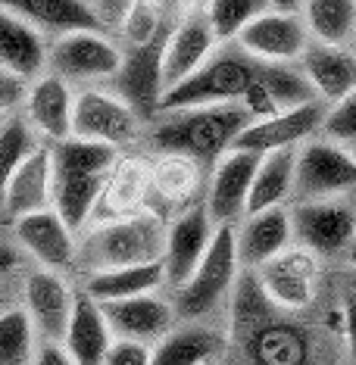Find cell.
<instances>
[{"mask_svg": "<svg viewBox=\"0 0 356 365\" xmlns=\"http://www.w3.org/2000/svg\"><path fill=\"white\" fill-rule=\"evenodd\" d=\"M203 165L188 156L163 153V160L151 165V194H156L166 206H178L181 212L191 210V200L200 190Z\"/></svg>", "mask_w": 356, "mask_h": 365, "instance_id": "1f68e13d", "label": "cell"}, {"mask_svg": "<svg viewBox=\"0 0 356 365\" xmlns=\"http://www.w3.org/2000/svg\"><path fill=\"white\" fill-rule=\"evenodd\" d=\"M26 115L35 135L47 138L51 144L72 138V115H76V91L69 81L44 72L41 78L29 81Z\"/></svg>", "mask_w": 356, "mask_h": 365, "instance_id": "d6986e66", "label": "cell"}, {"mask_svg": "<svg viewBox=\"0 0 356 365\" xmlns=\"http://www.w3.org/2000/svg\"><path fill=\"white\" fill-rule=\"evenodd\" d=\"M250 113L241 103L197 106V110L160 113L151 128V144L160 153H176L206 165H216L225 156L241 131L250 125Z\"/></svg>", "mask_w": 356, "mask_h": 365, "instance_id": "6da1fadb", "label": "cell"}, {"mask_svg": "<svg viewBox=\"0 0 356 365\" xmlns=\"http://www.w3.org/2000/svg\"><path fill=\"white\" fill-rule=\"evenodd\" d=\"M300 16L316 44L356 47V0H303Z\"/></svg>", "mask_w": 356, "mask_h": 365, "instance_id": "f1b7e54d", "label": "cell"}, {"mask_svg": "<svg viewBox=\"0 0 356 365\" xmlns=\"http://www.w3.org/2000/svg\"><path fill=\"white\" fill-rule=\"evenodd\" d=\"M35 337L29 312L22 306H6L0 312V365H31L38 353Z\"/></svg>", "mask_w": 356, "mask_h": 365, "instance_id": "d590c367", "label": "cell"}, {"mask_svg": "<svg viewBox=\"0 0 356 365\" xmlns=\"http://www.w3.org/2000/svg\"><path fill=\"white\" fill-rule=\"evenodd\" d=\"M31 365H72V359L66 356V350L60 344H41Z\"/></svg>", "mask_w": 356, "mask_h": 365, "instance_id": "f6af8a7d", "label": "cell"}, {"mask_svg": "<svg viewBox=\"0 0 356 365\" xmlns=\"http://www.w3.org/2000/svg\"><path fill=\"white\" fill-rule=\"evenodd\" d=\"M22 297L31 325H35L41 344H63L66 331L72 325V312H76L78 290H72L56 272H31L22 284Z\"/></svg>", "mask_w": 356, "mask_h": 365, "instance_id": "9a60e30c", "label": "cell"}, {"mask_svg": "<svg viewBox=\"0 0 356 365\" xmlns=\"http://www.w3.org/2000/svg\"><path fill=\"white\" fill-rule=\"evenodd\" d=\"M238 272H241V259H238V237H235V225H222L213 235V244L206 250L203 262L197 265V272L185 281L172 306H176L178 322H200L210 312H216V306L228 297V290L235 287Z\"/></svg>", "mask_w": 356, "mask_h": 365, "instance_id": "277c9868", "label": "cell"}, {"mask_svg": "<svg viewBox=\"0 0 356 365\" xmlns=\"http://www.w3.org/2000/svg\"><path fill=\"white\" fill-rule=\"evenodd\" d=\"M256 85L269 94V101L275 103L278 113L322 103L310 78L303 76L300 63H256Z\"/></svg>", "mask_w": 356, "mask_h": 365, "instance_id": "836d02e7", "label": "cell"}, {"mask_svg": "<svg viewBox=\"0 0 356 365\" xmlns=\"http://www.w3.org/2000/svg\"><path fill=\"white\" fill-rule=\"evenodd\" d=\"M235 44L256 63H300L312 38L300 13L266 10L241 31Z\"/></svg>", "mask_w": 356, "mask_h": 365, "instance_id": "7c38bea8", "label": "cell"}, {"mask_svg": "<svg viewBox=\"0 0 356 365\" xmlns=\"http://www.w3.org/2000/svg\"><path fill=\"white\" fill-rule=\"evenodd\" d=\"M297 153L300 147L291 150H275L260 160V169L250 185V200H247V215L281 210V206L294 203V178H297Z\"/></svg>", "mask_w": 356, "mask_h": 365, "instance_id": "4316f807", "label": "cell"}, {"mask_svg": "<svg viewBox=\"0 0 356 365\" xmlns=\"http://www.w3.org/2000/svg\"><path fill=\"white\" fill-rule=\"evenodd\" d=\"M166 250V225L151 210L106 219L97 225H88L78 235V256L76 269L85 278L101 272L126 269V265H144L163 259Z\"/></svg>", "mask_w": 356, "mask_h": 365, "instance_id": "7a4b0ae2", "label": "cell"}, {"mask_svg": "<svg viewBox=\"0 0 356 365\" xmlns=\"http://www.w3.org/2000/svg\"><path fill=\"white\" fill-rule=\"evenodd\" d=\"M88 4L101 19V26H122V19L135 6V0H88Z\"/></svg>", "mask_w": 356, "mask_h": 365, "instance_id": "60d3db41", "label": "cell"}, {"mask_svg": "<svg viewBox=\"0 0 356 365\" xmlns=\"http://www.w3.org/2000/svg\"><path fill=\"white\" fill-rule=\"evenodd\" d=\"M151 194V165L138 156H126L113 165V172L106 175L101 203H97L94 222L106 219H122V215L144 212V197Z\"/></svg>", "mask_w": 356, "mask_h": 365, "instance_id": "484cf974", "label": "cell"}, {"mask_svg": "<svg viewBox=\"0 0 356 365\" xmlns=\"http://www.w3.org/2000/svg\"><path fill=\"white\" fill-rule=\"evenodd\" d=\"M256 287L281 312H300L316 300L319 259L300 247H288L281 256L269 259L253 272Z\"/></svg>", "mask_w": 356, "mask_h": 365, "instance_id": "9c48e42d", "label": "cell"}, {"mask_svg": "<svg viewBox=\"0 0 356 365\" xmlns=\"http://www.w3.org/2000/svg\"><path fill=\"white\" fill-rule=\"evenodd\" d=\"M272 10H285V13H300L303 0H269Z\"/></svg>", "mask_w": 356, "mask_h": 365, "instance_id": "7dc6e473", "label": "cell"}, {"mask_svg": "<svg viewBox=\"0 0 356 365\" xmlns=\"http://www.w3.org/2000/svg\"><path fill=\"white\" fill-rule=\"evenodd\" d=\"M356 190V156L350 147H341L328 138L306 140L297 153L294 203L341 200Z\"/></svg>", "mask_w": 356, "mask_h": 365, "instance_id": "8992f818", "label": "cell"}, {"mask_svg": "<svg viewBox=\"0 0 356 365\" xmlns=\"http://www.w3.org/2000/svg\"><path fill=\"white\" fill-rule=\"evenodd\" d=\"M253 78H256V60H250L241 47H219L203 69H197L191 78L166 91L160 101V113L241 103V97L253 85Z\"/></svg>", "mask_w": 356, "mask_h": 365, "instance_id": "3957f363", "label": "cell"}, {"mask_svg": "<svg viewBox=\"0 0 356 365\" xmlns=\"http://www.w3.org/2000/svg\"><path fill=\"white\" fill-rule=\"evenodd\" d=\"M4 309H6V297L0 294V312H4Z\"/></svg>", "mask_w": 356, "mask_h": 365, "instance_id": "f907efd6", "label": "cell"}, {"mask_svg": "<svg viewBox=\"0 0 356 365\" xmlns=\"http://www.w3.org/2000/svg\"><path fill=\"white\" fill-rule=\"evenodd\" d=\"M266 10H272L269 0H206L203 16L219 44H235L241 31Z\"/></svg>", "mask_w": 356, "mask_h": 365, "instance_id": "e575fe53", "label": "cell"}, {"mask_svg": "<svg viewBox=\"0 0 356 365\" xmlns=\"http://www.w3.org/2000/svg\"><path fill=\"white\" fill-rule=\"evenodd\" d=\"M13 235H16V244L38 262V269L56 272V275L76 269L78 235L54 210H41L16 219Z\"/></svg>", "mask_w": 356, "mask_h": 365, "instance_id": "5bb4252c", "label": "cell"}, {"mask_svg": "<svg viewBox=\"0 0 356 365\" xmlns=\"http://www.w3.org/2000/svg\"><path fill=\"white\" fill-rule=\"evenodd\" d=\"M26 94H29V81L13 76V72L0 69V115L13 113L16 106L26 103Z\"/></svg>", "mask_w": 356, "mask_h": 365, "instance_id": "ab89813d", "label": "cell"}, {"mask_svg": "<svg viewBox=\"0 0 356 365\" xmlns=\"http://www.w3.org/2000/svg\"><path fill=\"white\" fill-rule=\"evenodd\" d=\"M35 150H38L35 128H31L29 122L13 119L0 128V206H4L6 185H10V178L16 175V169H19Z\"/></svg>", "mask_w": 356, "mask_h": 365, "instance_id": "8d00e7d4", "label": "cell"}, {"mask_svg": "<svg viewBox=\"0 0 356 365\" xmlns=\"http://www.w3.org/2000/svg\"><path fill=\"white\" fill-rule=\"evenodd\" d=\"M54 203V160L51 147H38L26 163L16 169V175L6 185L4 194V210L10 219H22V215L51 210Z\"/></svg>", "mask_w": 356, "mask_h": 365, "instance_id": "7402d4cb", "label": "cell"}, {"mask_svg": "<svg viewBox=\"0 0 356 365\" xmlns=\"http://www.w3.org/2000/svg\"><path fill=\"white\" fill-rule=\"evenodd\" d=\"M322 138L335 140V144H341V147H356V91L325 110Z\"/></svg>", "mask_w": 356, "mask_h": 365, "instance_id": "f35d334b", "label": "cell"}, {"mask_svg": "<svg viewBox=\"0 0 356 365\" xmlns=\"http://www.w3.org/2000/svg\"><path fill=\"white\" fill-rule=\"evenodd\" d=\"M300 69L325 106L344 101L347 94L356 91V51L325 47L312 41L300 60Z\"/></svg>", "mask_w": 356, "mask_h": 365, "instance_id": "603a6c76", "label": "cell"}, {"mask_svg": "<svg viewBox=\"0 0 356 365\" xmlns=\"http://www.w3.org/2000/svg\"><path fill=\"white\" fill-rule=\"evenodd\" d=\"M163 284H166V269H163V259H156V262L126 265V269L91 275L85 278V294L94 303H116V300L156 294Z\"/></svg>", "mask_w": 356, "mask_h": 365, "instance_id": "83f0119b", "label": "cell"}, {"mask_svg": "<svg viewBox=\"0 0 356 365\" xmlns=\"http://www.w3.org/2000/svg\"><path fill=\"white\" fill-rule=\"evenodd\" d=\"M213 235H216V225H213L203 203H194L191 210L178 212L176 222L166 228L163 269H166V284L172 290H178L197 272V265L203 262V256L213 244Z\"/></svg>", "mask_w": 356, "mask_h": 365, "instance_id": "4fadbf2b", "label": "cell"}, {"mask_svg": "<svg viewBox=\"0 0 356 365\" xmlns=\"http://www.w3.org/2000/svg\"><path fill=\"white\" fill-rule=\"evenodd\" d=\"M160 13V19L169 29H176L181 19H188L191 13H197V0H151Z\"/></svg>", "mask_w": 356, "mask_h": 365, "instance_id": "7bdbcfd3", "label": "cell"}, {"mask_svg": "<svg viewBox=\"0 0 356 365\" xmlns=\"http://www.w3.org/2000/svg\"><path fill=\"white\" fill-rule=\"evenodd\" d=\"M116 344L110 325H106L101 306H97L85 290H78L76 300V312H72V325L66 331L63 350L72 359V365H106V356H110Z\"/></svg>", "mask_w": 356, "mask_h": 365, "instance_id": "d4e9b609", "label": "cell"}, {"mask_svg": "<svg viewBox=\"0 0 356 365\" xmlns=\"http://www.w3.org/2000/svg\"><path fill=\"white\" fill-rule=\"evenodd\" d=\"M147 356H151V346L116 340L110 356H106V365H147Z\"/></svg>", "mask_w": 356, "mask_h": 365, "instance_id": "b9f144b4", "label": "cell"}, {"mask_svg": "<svg viewBox=\"0 0 356 365\" xmlns=\"http://www.w3.org/2000/svg\"><path fill=\"white\" fill-rule=\"evenodd\" d=\"M235 237H238V259H241V269L256 272L260 265H266L269 259L281 256L288 247H294L291 212H288V206H281V210L244 215L241 231H235Z\"/></svg>", "mask_w": 356, "mask_h": 365, "instance_id": "ffe728a7", "label": "cell"}, {"mask_svg": "<svg viewBox=\"0 0 356 365\" xmlns=\"http://www.w3.org/2000/svg\"><path fill=\"white\" fill-rule=\"evenodd\" d=\"M325 103H310L297 106V110L269 115V119L250 122L241 138L235 140V150H250L256 156H266L275 150H291V147H303L306 140L322 135V122H325Z\"/></svg>", "mask_w": 356, "mask_h": 365, "instance_id": "2e32d148", "label": "cell"}, {"mask_svg": "<svg viewBox=\"0 0 356 365\" xmlns=\"http://www.w3.org/2000/svg\"><path fill=\"white\" fill-rule=\"evenodd\" d=\"M350 150H353V156H356V147H350Z\"/></svg>", "mask_w": 356, "mask_h": 365, "instance_id": "816d5d0a", "label": "cell"}, {"mask_svg": "<svg viewBox=\"0 0 356 365\" xmlns=\"http://www.w3.org/2000/svg\"><path fill=\"white\" fill-rule=\"evenodd\" d=\"M4 10L26 19L29 26H35L41 35H69V31H88L101 29V19L94 16L88 0H0Z\"/></svg>", "mask_w": 356, "mask_h": 365, "instance_id": "cb8c5ba5", "label": "cell"}, {"mask_svg": "<svg viewBox=\"0 0 356 365\" xmlns=\"http://www.w3.org/2000/svg\"><path fill=\"white\" fill-rule=\"evenodd\" d=\"M97 306H101L116 340H128V344H141V346L160 344L178 322L176 306L163 300L160 294H144V297H131V300L97 303Z\"/></svg>", "mask_w": 356, "mask_h": 365, "instance_id": "e0dca14e", "label": "cell"}, {"mask_svg": "<svg viewBox=\"0 0 356 365\" xmlns=\"http://www.w3.org/2000/svg\"><path fill=\"white\" fill-rule=\"evenodd\" d=\"M344 200H347V203H350V210H353V215H356V190H350V194H347V197H344Z\"/></svg>", "mask_w": 356, "mask_h": 365, "instance_id": "681fc988", "label": "cell"}, {"mask_svg": "<svg viewBox=\"0 0 356 365\" xmlns=\"http://www.w3.org/2000/svg\"><path fill=\"white\" fill-rule=\"evenodd\" d=\"M106 175H69L56 178L54 175V203L51 210L69 225L76 235H81L91 222H94L97 203H101Z\"/></svg>", "mask_w": 356, "mask_h": 365, "instance_id": "4dcf8cb0", "label": "cell"}, {"mask_svg": "<svg viewBox=\"0 0 356 365\" xmlns=\"http://www.w3.org/2000/svg\"><path fill=\"white\" fill-rule=\"evenodd\" d=\"M122 56H126V47H119L101 29L69 31V35L54 38L47 69L51 76L69 81V85L101 88L122 69Z\"/></svg>", "mask_w": 356, "mask_h": 365, "instance_id": "5b68a950", "label": "cell"}, {"mask_svg": "<svg viewBox=\"0 0 356 365\" xmlns=\"http://www.w3.org/2000/svg\"><path fill=\"white\" fill-rule=\"evenodd\" d=\"M291 231L294 247L312 253L316 259L347 253L356 237V215L344 200H316V203H291Z\"/></svg>", "mask_w": 356, "mask_h": 365, "instance_id": "52a82bcc", "label": "cell"}, {"mask_svg": "<svg viewBox=\"0 0 356 365\" xmlns=\"http://www.w3.org/2000/svg\"><path fill=\"white\" fill-rule=\"evenodd\" d=\"M344 259H347V265H350V269H356V237L350 240V247H347V253H344Z\"/></svg>", "mask_w": 356, "mask_h": 365, "instance_id": "c3c4849f", "label": "cell"}, {"mask_svg": "<svg viewBox=\"0 0 356 365\" xmlns=\"http://www.w3.org/2000/svg\"><path fill=\"white\" fill-rule=\"evenodd\" d=\"M16 265H19V253H16V247H10V244H4V240H0V278L10 275Z\"/></svg>", "mask_w": 356, "mask_h": 365, "instance_id": "bcb514c9", "label": "cell"}, {"mask_svg": "<svg viewBox=\"0 0 356 365\" xmlns=\"http://www.w3.org/2000/svg\"><path fill=\"white\" fill-rule=\"evenodd\" d=\"M219 47L222 44L216 41V35H213L203 10H197V13L188 16V19H181L178 26L169 31V41H166V56H163L166 91L181 85L185 78H191L197 69H203Z\"/></svg>", "mask_w": 356, "mask_h": 365, "instance_id": "ac0fdd59", "label": "cell"}, {"mask_svg": "<svg viewBox=\"0 0 356 365\" xmlns=\"http://www.w3.org/2000/svg\"><path fill=\"white\" fill-rule=\"evenodd\" d=\"M166 29H169V26L160 19V13H156V6L151 4V0H135V6H131L128 16L122 19V26H119L126 47L147 44V41H153Z\"/></svg>", "mask_w": 356, "mask_h": 365, "instance_id": "74e56055", "label": "cell"}, {"mask_svg": "<svg viewBox=\"0 0 356 365\" xmlns=\"http://www.w3.org/2000/svg\"><path fill=\"white\" fill-rule=\"evenodd\" d=\"M344 344H347V356L356 362V290L347 294L344 300Z\"/></svg>", "mask_w": 356, "mask_h": 365, "instance_id": "ee69618b", "label": "cell"}, {"mask_svg": "<svg viewBox=\"0 0 356 365\" xmlns=\"http://www.w3.org/2000/svg\"><path fill=\"white\" fill-rule=\"evenodd\" d=\"M169 31H160L153 41L141 47H126L122 56V69L113 78V91L126 101L138 115L147 113H160V101L166 94V81H163V56H166V41Z\"/></svg>", "mask_w": 356, "mask_h": 365, "instance_id": "30bf717a", "label": "cell"}, {"mask_svg": "<svg viewBox=\"0 0 356 365\" xmlns=\"http://www.w3.org/2000/svg\"><path fill=\"white\" fill-rule=\"evenodd\" d=\"M210 365H213V362H210Z\"/></svg>", "mask_w": 356, "mask_h": 365, "instance_id": "f5cc1de1", "label": "cell"}, {"mask_svg": "<svg viewBox=\"0 0 356 365\" xmlns=\"http://www.w3.org/2000/svg\"><path fill=\"white\" fill-rule=\"evenodd\" d=\"M219 346L222 337L206 325L172 328L160 344L151 346L147 365H210Z\"/></svg>", "mask_w": 356, "mask_h": 365, "instance_id": "f546056e", "label": "cell"}, {"mask_svg": "<svg viewBox=\"0 0 356 365\" xmlns=\"http://www.w3.org/2000/svg\"><path fill=\"white\" fill-rule=\"evenodd\" d=\"M138 131L141 115L116 91L81 88L76 94V115H72V135L76 138L126 147L138 138Z\"/></svg>", "mask_w": 356, "mask_h": 365, "instance_id": "ba28073f", "label": "cell"}, {"mask_svg": "<svg viewBox=\"0 0 356 365\" xmlns=\"http://www.w3.org/2000/svg\"><path fill=\"white\" fill-rule=\"evenodd\" d=\"M47 56H51L47 35H41L35 26L0 6V69L35 81L44 76Z\"/></svg>", "mask_w": 356, "mask_h": 365, "instance_id": "44dd1931", "label": "cell"}, {"mask_svg": "<svg viewBox=\"0 0 356 365\" xmlns=\"http://www.w3.org/2000/svg\"><path fill=\"white\" fill-rule=\"evenodd\" d=\"M51 160H54V175L69 178V175H110L113 165L119 163V147L101 144V140H85V138H66L60 144H51Z\"/></svg>", "mask_w": 356, "mask_h": 365, "instance_id": "d6a6232c", "label": "cell"}, {"mask_svg": "<svg viewBox=\"0 0 356 365\" xmlns=\"http://www.w3.org/2000/svg\"><path fill=\"white\" fill-rule=\"evenodd\" d=\"M260 160L250 150H231L210 169V185H206L203 206L210 212L213 225H235L247 215V200H250V185L260 169Z\"/></svg>", "mask_w": 356, "mask_h": 365, "instance_id": "8fae6325", "label": "cell"}]
</instances>
